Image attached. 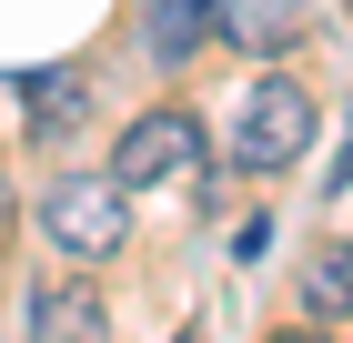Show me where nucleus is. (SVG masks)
<instances>
[{
    "mask_svg": "<svg viewBox=\"0 0 353 343\" xmlns=\"http://www.w3.org/2000/svg\"><path fill=\"white\" fill-rule=\"evenodd\" d=\"M41 222H51L61 253H121V233H132V212H121V182H61L51 202H41Z\"/></svg>",
    "mask_w": 353,
    "mask_h": 343,
    "instance_id": "3",
    "label": "nucleus"
},
{
    "mask_svg": "<svg viewBox=\"0 0 353 343\" xmlns=\"http://www.w3.org/2000/svg\"><path fill=\"white\" fill-rule=\"evenodd\" d=\"M303 313L313 323H343L353 313V242H323V253L303 263Z\"/></svg>",
    "mask_w": 353,
    "mask_h": 343,
    "instance_id": "7",
    "label": "nucleus"
},
{
    "mask_svg": "<svg viewBox=\"0 0 353 343\" xmlns=\"http://www.w3.org/2000/svg\"><path fill=\"white\" fill-rule=\"evenodd\" d=\"M272 253V212H252V222H232V263H263Z\"/></svg>",
    "mask_w": 353,
    "mask_h": 343,
    "instance_id": "9",
    "label": "nucleus"
},
{
    "mask_svg": "<svg viewBox=\"0 0 353 343\" xmlns=\"http://www.w3.org/2000/svg\"><path fill=\"white\" fill-rule=\"evenodd\" d=\"M303 152H313V91L303 81H252L243 111H232V161L243 172H283Z\"/></svg>",
    "mask_w": 353,
    "mask_h": 343,
    "instance_id": "1",
    "label": "nucleus"
},
{
    "mask_svg": "<svg viewBox=\"0 0 353 343\" xmlns=\"http://www.w3.org/2000/svg\"><path fill=\"white\" fill-rule=\"evenodd\" d=\"M182 343H202V333H182Z\"/></svg>",
    "mask_w": 353,
    "mask_h": 343,
    "instance_id": "12",
    "label": "nucleus"
},
{
    "mask_svg": "<svg viewBox=\"0 0 353 343\" xmlns=\"http://www.w3.org/2000/svg\"><path fill=\"white\" fill-rule=\"evenodd\" d=\"M243 30V51H293V30H303V0H263L252 21H232Z\"/></svg>",
    "mask_w": 353,
    "mask_h": 343,
    "instance_id": "8",
    "label": "nucleus"
},
{
    "mask_svg": "<svg viewBox=\"0 0 353 343\" xmlns=\"http://www.w3.org/2000/svg\"><path fill=\"white\" fill-rule=\"evenodd\" d=\"M202 172V111H141V121H121V141H111V182L121 192H152V182H192Z\"/></svg>",
    "mask_w": 353,
    "mask_h": 343,
    "instance_id": "2",
    "label": "nucleus"
},
{
    "mask_svg": "<svg viewBox=\"0 0 353 343\" xmlns=\"http://www.w3.org/2000/svg\"><path fill=\"white\" fill-rule=\"evenodd\" d=\"M0 242H10V182H0Z\"/></svg>",
    "mask_w": 353,
    "mask_h": 343,
    "instance_id": "10",
    "label": "nucleus"
},
{
    "mask_svg": "<svg viewBox=\"0 0 353 343\" xmlns=\"http://www.w3.org/2000/svg\"><path fill=\"white\" fill-rule=\"evenodd\" d=\"M272 343H323V333H272Z\"/></svg>",
    "mask_w": 353,
    "mask_h": 343,
    "instance_id": "11",
    "label": "nucleus"
},
{
    "mask_svg": "<svg viewBox=\"0 0 353 343\" xmlns=\"http://www.w3.org/2000/svg\"><path fill=\"white\" fill-rule=\"evenodd\" d=\"M21 111H30V141L61 152V141L91 121V71H30L21 81Z\"/></svg>",
    "mask_w": 353,
    "mask_h": 343,
    "instance_id": "6",
    "label": "nucleus"
},
{
    "mask_svg": "<svg viewBox=\"0 0 353 343\" xmlns=\"http://www.w3.org/2000/svg\"><path fill=\"white\" fill-rule=\"evenodd\" d=\"M222 30H232L222 0H141V51L152 61H192L202 41H222Z\"/></svg>",
    "mask_w": 353,
    "mask_h": 343,
    "instance_id": "5",
    "label": "nucleus"
},
{
    "mask_svg": "<svg viewBox=\"0 0 353 343\" xmlns=\"http://www.w3.org/2000/svg\"><path fill=\"white\" fill-rule=\"evenodd\" d=\"M21 333L30 343H101L111 323H101V293L91 283H30L21 293Z\"/></svg>",
    "mask_w": 353,
    "mask_h": 343,
    "instance_id": "4",
    "label": "nucleus"
}]
</instances>
